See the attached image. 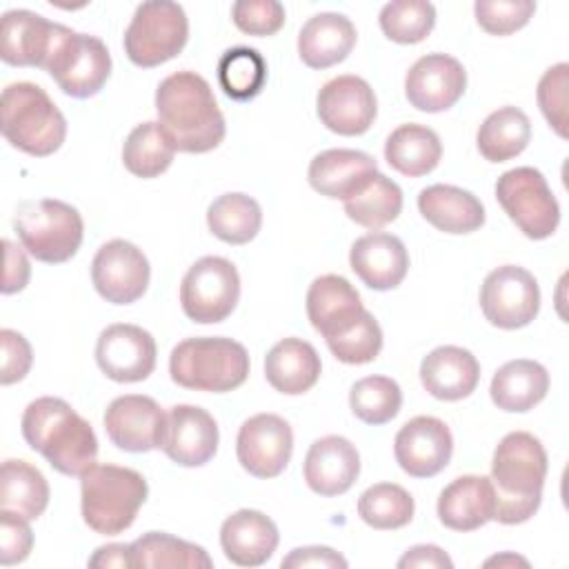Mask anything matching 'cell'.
Wrapping results in <instances>:
<instances>
[{
	"instance_id": "1",
	"label": "cell",
	"mask_w": 569,
	"mask_h": 569,
	"mask_svg": "<svg viewBox=\"0 0 569 569\" xmlns=\"http://www.w3.org/2000/svg\"><path fill=\"white\" fill-rule=\"evenodd\" d=\"M156 111L178 151L207 153L224 140V116L209 82L196 71L167 76L156 89Z\"/></svg>"
},
{
	"instance_id": "2",
	"label": "cell",
	"mask_w": 569,
	"mask_h": 569,
	"mask_svg": "<svg viewBox=\"0 0 569 569\" xmlns=\"http://www.w3.org/2000/svg\"><path fill=\"white\" fill-rule=\"evenodd\" d=\"M20 429L24 442L64 476H82L96 465L93 427L62 398L42 396L29 402Z\"/></svg>"
},
{
	"instance_id": "3",
	"label": "cell",
	"mask_w": 569,
	"mask_h": 569,
	"mask_svg": "<svg viewBox=\"0 0 569 569\" xmlns=\"http://www.w3.org/2000/svg\"><path fill=\"white\" fill-rule=\"evenodd\" d=\"M547 467V451L533 433H507L498 442L491 460V485L496 493L493 520L502 525L527 522L542 502Z\"/></svg>"
},
{
	"instance_id": "4",
	"label": "cell",
	"mask_w": 569,
	"mask_h": 569,
	"mask_svg": "<svg viewBox=\"0 0 569 569\" xmlns=\"http://www.w3.org/2000/svg\"><path fill=\"white\" fill-rule=\"evenodd\" d=\"M147 493V480L136 469L93 465L80 476L82 520L100 536H118L133 525Z\"/></svg>"
},
{
	"instance_id": "5",
	"label": "cell",
	"mask_w": 569,
	"mask_h": 569,
	"mask_svg": "<svg viewBox=\"0 0 569 569\" xmlns=\"http://www.w3.org/2000/svg\"><path fill=\"white\" fill-rule=\"evenodd\" d=\"M4 140L36 158L56 153L67 138V120L49 93L33 82L7 84L0 100Z\"/></svg>"
},
{
	"instance_id": "6",
	"label": "cell",
	"mask_w": 569,
	"mask_h": 569,
	"mask_svg": "<svg viewBox=\"0 0 569 569\" xmlns=\"http://www.w3.org/2000/svg\"><path fill=\"white\" fill-rule=\"evenodd\" d=\"M169 373L171 380L184 389L224 393L244 385L249 376V353L231 338H187L173 347Z\"/></svg>"
},
{
	"instance_id": "7",
	"label": "cell",
	"mask_w": 569,
	"mask_h": 569,
	"mask_svg": "<svg viewBox=\"0 0 569 569\" xmlns=\"http://www.w3.org/2000/svg\"><path fill=\"white\" fill-rule=\"evenodd\" d=\"M13 229L22 249L47 264L71 260L84 236V222L78 209L56 198L20 202L13 216Z\"/></svg>"
},
{
	"instance_id": "8",
	"label": "cell",
	"mask_w": 569,
	"mask_h": 569,
	"mask_svg": "<svg viewBox=\"0 0 569 569\" xmlns=\"http://www.w3.org/2000/svg\"><path fill=\"white\" fill-rule=\"evenodd\" d=\"M189 38L184 9L171 0H149L138 4L127 31L124 53L142 69L158 67L176 58Z\"/></svg>"
},
{
	"instance_id": "9",
	"label": "cell",
	"mask_w": 569,
	"mask_h": 569,
	"mask_svg": "<svg viewBox=\"0 0 569 569\" xmlns=\"http://www.w3.org/2000/svg\"><path fill=\"white\" fill-rule=\"evenodd\" d=\"M496 198L527 238L545 240L558 229L560 207L538 169L516 167L505 171L496 182Z\"/></svg>"
},
{
	"instance_id": "10",
	"label": "cell",
	"mask_w": 569,
	"mask_h": 569,
	"mask_svg": "<svg viewBox=\"0 0 569 569\" xmlns=\"http://www.w3.org/2000/svg\"><path fill=\"white\" fill-rule=\"evenodd\" d=\"M240 298V276L233 262L220 256L196 260L182 278L180 305L189 320L200 325L222 322Z\"/></svg>"
},
{
	"instance_id": "11",
	"label": "cell",
	"mask_w": 569,
	"mask_h": 569,
	"mask_svg": "<svg viewBox=\"0 0 569 569\" xmlns=\"http://www.w3.org/2000/svg\"><path fill=\"white\" fill-rule=\"evenodd\" d=\"M44 71L56 80L62 93L71 98H91L109 80L111 56L100 38L76 33L67 27Z\"/></svg>"
},
{
	"instance_id": "12",
	"label": "cell",
	"mask_w": 569,
	"mask_h": 569,
	"mask_svg": "<svg viewBox=\"0 0 569 569\" xmlns=\"http://www.w3.org/2000/svg\"><path fill=\"white\" fill-rule=\"evenodd\" d=\"M480 309L498 329L527 327L540 311V287L527 269L502 264L480 287Z\"/></svg>"
},
{
	"instance_id": "13",
	"label": "cell",
	"mask_w": 569,
	"mask_h": 569,
	"mask_svg": "<svg viewBox=\"0 0 569 569\" xmlns=\"http://www.w3.org/2000/svg\"><path fill=\"white\" fill-rule=\"evenodd\" d=\"M149 278L151 267L147 256L129 240H109L93 256V287L111 305H131L142 298Z\"/></svg>"
},
{
	"instance_id": "14",
	"label": "cell",
	"mask_w": 569,
	"mask_h": 569,
	"mask_svg": "<svg viewBox=\"0 0 569 569\" xmlns=\"http://www.w3.org/2000/svg\"><path fill=\"white\" fill-rule=\"evenodd\" d=\"M236 453L242 469L256 478H276L293 453V431L276 413H256L242 422L236 438Z\"/></svg>"
},
{
	"instance_id": "15",
	"label": "cell",
	"mask_w": 569,
	"mask_h": 569,
	"mask_svg": "<svg viewBox=\"0 0 569 569\" xmlns=\"http://www.w3.org/2000/svg\"><path fill=\"white\" fill-rule=\"evenodd\" d=\"M153 336L129 322H116L100 331L96 342V362L113 382H140L156 369Z\"/></svg>"
},
{
	"instance_id": "16",
	"label": "cell",
	"mask_w": 569,
	"mask_h": 569,
	"mask_svg": "<svg viewBox=\"0 0 569 569\" xmlns=\"http://www.w3.org/2000/svg\"><path fill=\"white\" fill-rule=\"evenodd\" d=\"M102 422L109 440L118 449L144 453L151 449H160L167 413L153 398L127 393L109 402Z\"/></svg>"
},
{
	"instance_id": "17",
	"label": "cell",
	"mask_w": 569,
	"mask_h": 569,
	"mask_svg": "<svg viewBox=\"0 0 569 569\" xmlns=\"http://www.w3.org/2000/svg\"><path fill=\"white\" fill-rule=\"evenodd\" d=\"M316 109L329 131L338 136H362L376 120L378 100L367 80L347 73L322 84Z\"/></svg>"
},
{
	"instance_id": "18",
	"label": "cell",
	"mask_w": 569,
	"mask_h": 569,
	"mask_svg": "<svg viewBox=\"0 0 569 569\" xmlns=\"http://www.w3.org/2000/svg\"><path fill=\"white\" fill-rule=\"evenodd\" d=\"M467 89V71L453 56L427 53L418 58L405 78V96L411 107L427 113L451 109Z\"/></svg>"
},
{
	"instance_id": "19",
	"label": "cell",
	"mask_w": 569,
	"mask_h": 569,
	"mask_svg": "<svg viewBox=\"0 0 569 569\" xmlns=\"http://www.w3.org/2000/svg\"><path fill=\"white\" fill-rule=\"evenodd\" d=\"M453 438L449 427L433 416H416L400 427L393 456L400 469L413 478H433L451 460Z\"/></svg>"
},
{
	"instance_id": "20",
	"label": "cell",
	"mask_w": 569,
	"mask_h": 569,
	"mask_svg": "<svg viewBox=\"0 0 569 569\" xmlns=\"http://www.w3.org/2000/svg\"><path fill=\"white\" fill-rule=\"evenodd\" d=\"M64 31V24L51 22L40 13L27 9L7 11L0 24V58L11 67L44 69Z\"/></svg>"
},
{
	"instance_id": "21",
	"label": "cell",
	"mask_w": 569,
	"mask_h": 569,
	"mask_svg": "<svg viewBox=\"0 0 569 569\" xmlns=\"http://www.w3.org/2000/svg\"><path fill=\"white\" fill-rule=\"evenodd\" d=\"M220 433L213 416L193 405H176L167 411L160 449L180 467H202L218 451Z\"/></svg>"
},
{
	"instance_id": "22",
	"label": "cell",
	"mask_w": 569,
	"mask_h": 569,
	"mask_svg": "<svg viewBox=\"0 0 569 569\" xmlns=\"http://www.w3.org/2000/svg\"><path fill=\"white\" fill-rule=\"evenodd\" d=\"M360 476V453L342 436L318 438L305 456V480L322 498H333L353 487Z\"/></svg>"
},
{
	"instance_id": "23",
	"label": "cell",
	"mask_w": 569,
	"mask_h": 569,
	"mask_svg": "<svg viewBox=\"0 0 569 569\" xmlns=\"http://www.w3.org/2000/svg\"><path fill=\"white\" fill-rule=\"evenodd\" d=\"M349 264L369 289L389 291L405 280L409 253L398 236L371 231L351 244Z\"/></svg>"
},
{
	"instance_id": "24",
	"label": "cell",
	"mask_w": 569,
	"mask_h": 569,
	"mask_svg": "<svg viewBox=\"0 0 569 569\" xmlns=\"http://www.w3.org/2000/svg\"><path fill=\"white\" fill-rule=\"evenodd\" d=\"M365 311L360 293L342 276L327 273L309 284L307 316L311 327L325 340L353 327Z\"/></svg>"
},
{
	"instance_id": "25",
	"label": "cell",
	"mask_w": 569,
	"mask_h": 569,
	"mask_svg": "<svg viewBox=\"0 0 569 569\" xmlns=\"http://www.w3.org/2000/svg\"><path fill=\"white\" fill-rule=\"evenodd\" d=\"M480 380V365L469 349L442 345L420 362V382L438 400L456 402L471 396Z\"/></svg>"
},
{
	"instance_id": "26",
	"label": "cell",
	"mask_w": 569,
	"mask_h": 569,
	"mask_svg": "<svg viewBox=\"0 0 569 569\" xmlns=\"http://www.w3.org/2000/svg\"><path fill=\"white\" fill-rule=\"evenodd\" d=\"M276 522L256 509H240L231 513L220 527V547L238 567L264 565L278 547Z\"/></svg>"
},
{
	"instance_id": "27",
	"label": "cell",
	"mask_w": 569,
	"mask_h": 569,
	"mask_svg": "<svg viewBox=\"0 0 569 569\" xmlns=\"http://www.w3.org/2000/svg\"><path fill=\"white\" fill-rule=\"evenodd\" d=\"M438 518L447 529L473 531L493 520L496 493L487 476H460L449 482L438 498Z\"/></svg>"
},
{
	"instance_id": "28",
	"label": "cell",
	"mask_w": 569,
	"mask_h": 569,
	"mask_svg": "<svg viewBox=\"0 0 569 569\" xmlns=\"http://www.w3.org/2000/svg\"><path fill=\"white\" fill-rule=\"evenodd\" d=\"M378 171L376 160L356 149L320 151L309 164V184L327 198L347 200L360 191Z\"/></svg>"
},
{
	"instance_id": "29",
	"label": "cell",
	"mask_w": 569,
	"mask_h": 569,
	"mask_svg": "<svg viewBox=\"0 0 569 569\" xmlns=\"http://www.w3.org/2000/svg\"><path fill=\"white\" fill-rule=\"evenodd\" d=\"M353 22L333 11L311 16L298 33L300 60L311 69H329L342 62L356 44Z\"/></svg>"
},
{
	"instance_id": "30",
	"label": "cell",
	"mask_w": 569,
	"mask_h": 569,
	"mask_svg": "<svg viewBox=\"0 0 569 569\" xmlns=\"http://www.w3.org/2000/svg\"><path fill=\"white\" fill-rule=\"evenodd\" d=\"M422 218L445 233H471L485 224L482 202L467 189L453 184H431L418 193Z\"/></svg>"
},
{
	"instance_id": "31",
	"label": "cell",
	"mask_w": 569,
	"mask_h": 569,
	"mask_svg": "<svg viewBox=\"0 0 569 569\" xmlns=\"http://www.w3.org/2000/svg\"><path fill=\"white\" fill-rule=\"evenodd\" d=\"M320 356L316 347L302 338H284L276 342L264 358L267 382L284 393L300 396L320 378Z\"/></svg>"
},
{
	"instance_id": "32",
	"label": "cell",
	"mask_w": 569,
	"mask_h": 569,
	"mask_svg": "<svg viewBox=\"0 0 569 569\" xmlns=\"http://www.w3.org/2000/svg\"><path fill=\"white\" fill-rule=\"evenodd\" d=\"M549 391L547 369L527 358L505 362L491 378V400L509 413H525L545 400Z\"/></svg>"
},
{
	"instance_id": "33",
	"label": "cell",
	"mask_w": 569,
	"mask_h": 569,
	"mask_svg": "<svg viewBox=\"0 0 569 569\" xmlns=\"http://www.w3.org/2000/svg\"><path fill=\"white\" fill-rule=\"evenodd\" d=\"M442 158V144L433 129L425 124H400L385 142V160L398 173L420 178L431 173Z\"/></svg>"
},
{
	"instance_id": "34",
	"label": "cell",
	"mask_w": 569,
	"mask_h": 569,
	"mask_svg": "<svg viewBox=\"0 0 569 569\" xmlns=\"http://www.w3.org/2000/svg\"><path fill=\"white\" fill-rule=\"evenodd\" d=\"M49 505V485L27 460H4L0 471V509L36 520Z\"/></svg>"
},
{
	"instance_id": "35",
	"label": "cell",
	"mask_w": 569,
	"mask_h": 569,
	"mask_svg": "<svg viewBox=\"0 0 569 569\" xmlns=\"http://www.w3.org/2000/svg\"><path fill=\"white\" fill-rule=\"evenodd\" d=\"M531 140V122L518 107H500L491 111L478 129L476 144L485 160L507 162L520 156Z\"/></svg>"
},
{
	"instance_id": "36",
	"label": "cell",
	"mask_w": 569,
	"mask_h": 569,
	"mask_svg": "<svg viewBox=\"0 0 569 569\" xmlns=\"http://www.w3.org/2000/svg\"><path fill=\"white\" fill-rule=\"evenodd\" d=\"M133 569H209L213 567L209 553L193 542L180 540L164 531H149L129 545Z\"/></svg>"
},
{
	"instance_id": "37",
	"label": "cell",
	"mask_w": 569,
	"mask_h": 569,
	"mask_svg": "<svg viewBox=\"0 0 569 569\" xmlns=\"http://www.w3.org/2000/svg\"><path fill=\"white\" fill-rule=\"evenodd\" d=\"M209 231L227 244H247L262 227V209L247 193H222L207 209Z\"/></svg>"
},
{
	"instance_id": "38",
	"label": "cell",
	"mask_w": 569,
	"mask_h": 569,
	"mask_svg": "<svg viewBox=\"0 0 569 569\" xmlns=\"http://www.w3.org/2000/svg\"><path fill=\"white\" fill-rule=\"evenodd\" d=\"M176 144L160 122L138 124L124 140L122 162L129 173L138 178H158L164 173L176 156Z\"/></svg>"
},
{
	"instance_id": "39",
	"label": "cell",
	"mask_w": 569,
	"mask_h": 569,
	"mask_svg": "<svg viewBox=\"0 0 569 569\" xmlns=\"http://www.w3.org/2000/svg\"><path fill=\"white\" fill-rule=\"evenodd\" d=\"M400 211L402 189L380 171H376L360 191L345 200V213L349 216V220L373 231L393 222Z\"/></svg>"
},
{
	"instance_id": "40",
	"label": "cell",
	"mask_w": 569,
	"mask_h": 569,
	"mask_svg": "<svg viewBox=\"0 0 569 569\" xmlns=\"http://www.w3.org/2000/svg\"><path fill=\"white\" fill-rule=\"evenodd\" d=\"M218 82L236 102L253 100L267 82V62L253 47H231L218 60Z\"/></svg>"
},
{
	"instance_id": "41",
	"label": "cell",
	"mask_w": 569,
	"mask_h": 569,
	"mask_svg": "<svg viewBox=\"0 0 569 569\" xmlns=\"http://www.w3.org/2000/svg\"><path fill=\"white\" fill-rule=\"evenodd\" d=\"M416 511L411 493L396 482H378L358 498V516L373 529H400Z\"/></svg>"
},
{
	"instance_id": "42",
	"label": "cell",
	"mask_w": 569,
	"mask_h": 569,
	"mask_svg": "<svg viewBox=\"0 0 569 569\" xmlns=\"http://www.w3.org/2000/svg\"><path fill=\"white\" fill-rule=\"evenodd\" d=\"M349 407L365 425H387L402 407V391L389 376H367L353 382L349 391Z\"/></svg>"
},
{
	"instance_id": "43",
	"label": "cell",
	"mask_w": 569,
	"mask_h": 569,
	"mask_svg": "<svg viewBox=\"0 0 569 569\" xmlns=\"http://www.w3.org/2000/svg\"><path fill=\"white\" fill-rule=\"evenodd\" d=\"M382 33L398 44L422 42L436 24V7L425 0H396L380 9Z\"/></svg>"
},
{
	"instance_id": "44",
	"label": "cell",
	"mask_w": 569,
	"mask_h": 569,
	"mask_svg": "<svg viewBox=\"0 0 569 569\" xmlns=\"http://www.w3.org/2000/svg\"><path fill=\"white\" fill-rule=\"evenodd\" d=\"M327 347L345 365H367L376 360L382 349V329L378 320L365 311L353 327L329 338Z\"/></svg>"
},
{
	"instance_id": "45",
	"label": "cell",
	"mask_w": 569,
	"mask_h": 569,
	"mask_svg": "<svg viewBox=\"0 0 569 569\" xmlns=\"http://www.w3.org/2000/svg\"><path fill=\"white\" fill-rule=\"evenodd\" d=\"M536 11L531 0H478L473 13L478 24L491 36H509L522 29Z\"/></svg>"
},
{
	"instance_id": "46",
	"label": "cell",
	"mask_w": 569,
	"mask_h": 569,
	"mask_svg": "<svg viewBox=\"0 0 569 569\" xmlns=\"http://www.w3.org/2000/svg\"><path fill=\"white\" fill-rule=\"evenodd\" d=\"M567 87H569V64L558 62L542 73L536 91L542 116L560 138H567Z\"/></svg>"
},
{
	"instance_id": "47",
	"label": "cell",
	"mask_w": 569,
	"mask_h": 569,
	"mask_svg": "<svg viewBox=\"0 0 569 569\" xmlns=\"http://www.w3.org/2000/svg\"><path fill=\"white\" fill-rule=\"evenodd\" d=\"M233 24L249 36H273L284 24V7L278 0H238L231 7Z\"/></svg>"
},
{
	"instance_id": "48",
	"label": "cell",
	"mask_w": 569,
	"mask_h": 569,
	"mask_svg": "<svg viewBox=\"0 0 569 569\" xmlns=\"http://www.w3.org/2000/svg\"><path fill=\"white\" fill-rule=\"evenodd\" d=\"M33 547V533L29 520L18 513L0 509V565H18L27 560Z\"/></svg>"
},
{
	"instance_id": "49",
	"label": "cell",
	"mask_w": 569,
	"mask_h": 569,
	"mask_svg": "<svg viewBox=\"0 0 569 569\" xmlns=\"http://www.w3.org/2000/svg\"><path fill=\"white\" fill-rule=\"evenodd\" d=\"M0 347H2V369H0V382L13 385L20 382L33 362L31 345L27 338L13 329L0 331Z\"/></svg>"
},
{
	"instance_id": "50",
	"label": "cell",
	"mask_w": 569,
	"mask_h": 569,
	"mask_svg": "<svg viewBox=\"0 0 569 569\" xmlns=\"http://www.w3.org/2000/svg\"><path fill=\"white\" fill-rule=\"evenodd\" d=\"M282 569H305V567H322V569H345L347 560L333 551L331 547H298L280 562Z\"/></svg>"
},
{
	"instance_id": "51",
	"label": "cell",
	"mask_w": 569,
	"mask_h": 569,
	"mask_svg": "<svg viewBox=\"0 0 569 569\" xmlns=\"http://www.w3.org/2000/svg\"><path fill=\"white\" fill-rule=\"evenodd\" d=\"M2 247H4V280H2V293H16V291H22L29 282V276H31V267H29V260L24 256V251L13 244L11 240H2Z\"/></svg>"
},
{
	"instance_id": "52",
	"label": "cell",
	"mask_w": 569,
	"mask_h": 569,
	"mask_svg": "<svg viewBox=\"0 0 569 569\" xmlns=\"http://www.w3.org/2000/svg\"><path fill=\"white\" fill-rule=\"evenodd\" d=\"M400 569H409V567H418V569H451L453 562L451 558L436 545H416L411 549L405 551V556L398 560Z\"/></svg>"
},
{
	"instance_id": "53",
	"label": "cell",
	"mask_w": 569,
	"mask_h": 569,
	"mask_svg": "<svg viewBox=\"0 0 569 569\" xmlns=\"http://www.w3.org/2000/svg\"><path fill=\"white\" fill-rule=\"evenodd\" d=\"M89 567H131L129 545L111 542V545L98 547L96 553L89 558Z\"/></svg>"
},
{
	"instance_id": "54",
	"label": "cell",
	"mask_w": 569,
	"mask_h": 569,
	"mask_svg": "<svg viewBox=\"0 0 569 569\" xmlns=\"http://www.w3.org/2000/svg\"><path fill=\"white\" fill-rule=\"evenodd\" d=\"M485 565H487V567H489V565H498V567H500V565H522V567H527L529 562H527L525 558H518V556H513V553H505V556H496V558H489Z\"/></svg>"
}]
</instances>
